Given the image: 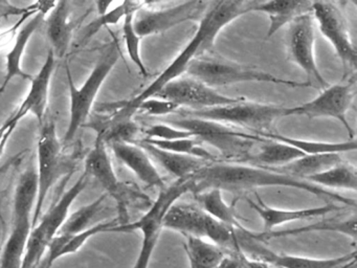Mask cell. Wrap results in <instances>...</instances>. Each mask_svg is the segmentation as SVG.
<instances>
[{"mask_svg": "<svg viewBox=\"0 0 357 268\" xmlns=\"http://www.w3.org/2000/svg\"><path fill=\"white\" fill-rule=\"evenodd\" d=\"M166 123L187 130L199 142L214 147L225 158L235 161H248L265 140L263 136L241 131L227 124L188 115L181 119H167Z\"/></svg>", "mask_w": 357, "mask_h": 268, "instance_id": "obj_3", "label": "cell"}, {"mask_svg": "<svg viewBox=\"0 0 357 268\" xmlns=\"http://www.w3.org/2000/svg\"><path fill=\"white\" fill-rule=\"evenodd\" d=\"M216 268H248L243 259V253L241 249L238 248L236 251V255H227L223 257L220 263Z\"/></svg>", "mask_w": 357, "mask_h": 268, "instance_id": "obj_40", "label": "cell"}, {"mask_svg": "<svg viewBox=\"0 0 357 268\" xmlns=\"http://www.w3.org/2000/svg\"><path fill=\"white\" fill-rule=\"evenodd\" d=\"M37 161V199L33 215L32 228L36 225L43 216L47 195L57 181L62 169L61 144L58 138L55 121L49 117L47 113L39 132Z\"/></svg>", "mask_w": 357, "mask_h": 268, "instance_id": "obj_11", "label": "cell"}, {"mask_svg": "<svg viewBox=\"0 0 357 268\" xmlns=\"http://www.w3.org/2000/svg\"><path fill=\"white\" fill-rule=\"evenodd\" d=\"M311 14L321 35L330 42L344 65V73L356 69V46L351 39L348 22L337 6L331 1L312 2Z\"/></svg>", "mask_w": 357, "mask_h": 268, "instance_id": "obj_13", "label": "cell"}, {"mask_svg": "<svg viewBox=\"0 0 357 268\" xmlns=\"http://www.w3.org/2000/svg\"><path fill=\"white\" fill-rule=\"evenodd\" d=\"M185 73L212 88L245 82L281 84L292 88L312 87L308 82L282 79L254 67L212 57H202L192 61Z\"/></svg>", "mask_w": 357, "mask_h": 268, "instance_id": "obj_6", "label": "cell"}, {"mask_svg": "<svg viewBox=\"0 0 357 268\" xmlns=\"http://www.w3.org/2000/svg\"><path fill=\"white\" fill-rule=\"evenodd\" d=\"M152 98H164L175 103L179 107H190L195 110L225 106L239 102L243 98H231L219 94L215 88L190 75H181L169 82Z\"/></svg>", "mask_w": 357, "mask_h": 268, "instance_id": "obj_18", "label": "cell"}, {"mask_svg": "<svg viewBox=\"0 0 357 268\" xmlns=\"http://www.w3.org/2000/svg\"><path fill=\"white\" fill-rule=\"evenodd\" d=\"M194 195L197 200L198 207L204 209L211 217L235 230L242 228L233 205L227 204L223 199L222 191L217 188H211Z\"/></svg>", "mask_w": 357, "mask_h": 268, "instance_id": "obj_28", "label": "cell"}, {"mask_svg": "<svg viewBox=\"0 0 357 268\" xmlns=\"http://www.w3.org/2000/svg\"><path fill=\"white\" fill-rule=\"evenodd\" d=\"M109 144L116 159L132 171L143 184L149 188H164V179L160 172L151 157L139 144L128 142H114Z\"/></svg>", "mask_w": 357, "mask_h": 268, "instance_id": "obj_20", "label": "cell"}, {"mask_svg": "<svg viewBox=\"0 0 357 268\" xmlns=\"http://www.w3.org/2000/svg\"><path fill=\"white\" fill-rule=\"evenodd\" d=\"M15 126L5 121L3 125L0 126V157L3 156L7 148L8 142L11 137L13 132L15 131Z\"/></svg>", "mask_w": 357, "mask_h": 268, "instance_id": "obj_41", "label": "cell"}, {"mask_svg": "<svg viewBox=\"0 0 357 268\" xmlns=\"http://www.w3.org/2000/svg\"><path fill=\"white\" fill-rule=\"evenodd\" d=\"M287 47L291 60L308 75L312 87L325 89L329 86L315 61L314 19L311 13L301 15L290 23Z\"/></svg>", "mask_w": 357, "mask_h": 268, "instance_id": "obj_17", "label": "cell"}, {"mask_svg": "<svg viewBox=\"0 0 357 268\" xmlns=\"http://www.w3.org/2000/svg\"><path fill=\"white\" fill-rule=\"evenodd\" d=\"M143 140L158 147V148L171 151V152L179 153V154L189 155V156L196 157V158L202 159V161H208V159L214 156L212 153L206 150L200 144L202 142H199L195 137L181 138V140H158L145 138Z\"/></svg>", "mask_w": 357, "mask_h": 268, "instance_id": "obj_35", "label": "cell"}, {"mask_svg": "<svg viewBox=\"0 0 357 268\" xmlns=\"http://www.w3.org/2000/svg\"><path fill=\"white\" fill-rule=\"evenodd\" d=\"M190 178L193 194L211 188H219L222 192L242 193L264 186H285L306 191L321 198L331 199V201H337L350 207H356L355 199L342 196L289 174L261 165L238 163H211L204 165Z\"/></svg>", "mask_w": 357, "mask_h": 268, "instance_id": "obj_2", "label": "cell"}, {"mask_svg": "<svg viewBox=\"0 0 357 268\" xmlns=\"http://www.w3.org/2000/svg\"><path fill=\"white\" fill-rule=\"evenodd\" d=\"M147 138L158 140H175L181 138L193 137L187 130L175 127L170 124H156L146 130Z\"/></svg>", "mask_w": 357, "mask_h": 268, "instance_id": "obj_38", "label": "cell"}, {"mask_svg": "<svg viewBox=\"0 0 357 268\" xmlns=\"http://www.w3.org/2000/svg\"><path fill=\"white\" fill-rule=\"evenodd\" d=\"M84 173L89 178L93 177L102 188L116 200L119 209V223L125 224L128 218V207L130 202L131 191L126 184L121 181L114 171L112 158L107 150V144L101 136L96 138L95 146L93 147L86 159H85Z\"/></svg>", "mask_w": 357, "mask_h": 268, "instance_id": "obj_16", "label": "cell"}, {"mask_svg": "<svg viewBox=\"0 0 357 268\" xmlns=\"http://www.w3.org/2000/svg\"><path fill=\"white\" fill-rule=\"evenodd\" d=\"M257 3L258 1L256 0L210 1L208 10L199 20L197 31L187 45L143 91L131 100L112 104L114 112L112 117H108V121H123L132 119L131 117L137 112V107L141 103L155 96L169 82L185 75L192 61L206 57L213 50L217 36L227 25L243 15L254 12Z\"/></svg>", "mask_w": 357, "mask_h": 268, "instance_id": "obj_1", "label": "cell"}, {"mask_svg": "<svg viewBox=\"0 0 357 268\" xmlns=\"http://www.w3.org/2000/svg\"><path fill=\"white\" fill-rule=\"evenodd\" d=\"M139 144L149 154L150 157L155 159L162 168L174 175L177 179L190 177L204 165V161L202 159L164 150L144 140H142L141 144Z\"/></svg>", "mask_w": 357, "mask_h": 268, "instance_id": "obj_26", "label": "cell"}, {"mask_svg": "<svg viewBox=\"0 0 357 268\" xmlns=\"http://www.w3.org/2000/svg\"><path fill=\"white\" fill-rule=\"evenodd\" d=\"M28 151H20L17 154L10 157L7 161L3 163V165H0V217L1 218H3V216H1V204H3V199L6 198L8 192L11 188L18 169L22 165Z\"/></svg>", "mask_w": 357, "mask_h": 268, "instance_id": "obj_37", "label": "cell"}, {"mask_svg": "<svg viewBox=\"0 0 357 268\" xmlns=\"http://www.w3.org/2000/svg\"><path fill=\"white\" fill-rule=\"evenodd\" d=\"M305 180L327 190L342 188L355 192L357 188V170L355 165L342 161L321 173L305 178Z\"/></svg>", "mask_w": 357, "mask_h": 268, "instance_id": "obj_31", "label": "cell"}, {"mask_svg": "<svg viewBox=\"0 0 357 268\" xmlns=\"http://www.w3.org/2000/svg\"><path fill=\"white\" fill-rule=\"evenodd\" d=\"M164 228L181 232L185 237L206 239L222 248L238 249L235 228L214 219L195 205L173 204L165 215Z\"/></svg>", "mask_w": 357, "mask_h": 268, "instance_id": "obj_9", "label": "cell"}, {"mask_svg": "<svg viewBox=\"0 0 357 268\" xmlns=\"http://www.w3.org/2000/svg\"><path fill=\"white\" fill-rule=\"evenodd\" d=\"M106 196H107L106 194L102 195L97 200L80 207L75 213H73L72 215L68 216L58 234L73 236V234H79V232L91 228L89 226L91 225V222L93 221V218L96 217V215L101 209Z\"/></svg>", "mask_w": 357, "mask_h": 268, "instance_id": "obj_33", "label": "cell"}, {"mask_svg": "<svg viewBox=\"0 0 357 268\" xmlns=\"http://www.w3.org/2000/svg\"><path fill=\"white\" fill-rule=\"evenodd\" d=\"M190 268H216L225 253L222 247L206 239L185 237L183 245Z\"/></svg>", "mask_w": 357, "mask_h": 268, "instance_id": "obj_29", "label": "cell"}, {"mask_svg": "<svg viewBox=\"0 0 357 268\" xmlns=\"http://www.w3.org/2000/svg\"><path fill=\"white\" fill-rule=\"evenodd\" d=\"M185 115L211 119L227 125L231 124L234 126H240L264 134L278 119L287 117V107L252 102L242 98L234 104L189 111Z\"/></svg>", "mask_w": 357, "mask_h": 268, "instance_id": "obj_10", "label": "cell"}, {"mask_svg": "<svg viewBox=\"0 0 357 268\" xmlns=\"http://www.w3.org/2000/svg\"><path fill=\"white\" fill-rule=\"evenodd\" d=\"M181 107L171 100L160 98H150L139 105L137 110L143 111L151 117H164L176 112Z\"/></svg>", "mask_w": 357, "mask_h": 268, "instance_id": "obj_39", "label": "cell"}, {"mask_svg": "<svg viewBox=\"0 0 357 268\" xmlns=\"http://www.w3.org/2000/svg\"><path fill=\"white\" fill-rule=\"evenodd\" d=\"M191 192V178L176 179L170 186L160 188L158 198L150 209L132 223L118 224L109 232H142V246L132 268H148L158 244L160 232L164 230V218L168 209L185 193Z\"/></svg>", "mask_w": 357, "mask_h": 268, "instance_id": "obj_5", "label": "cell"}, {"mask_svg": "<svg viewBox=\"0 0 357 268\" xmlns=\"http://www.w3.org/2000/svg\"><path fill=\"white\" fill-rule=\"evenodd\" d=\"M36 199L37 174L31 167L20 175L16 186L11 232L1 249L0 268H22Z\"/></svg>", "mask_w": 357, "mask_h": 268, "instance_id": "obj_4", "label": "cell"}, {"mask_svg": "<svg viewBox=\"0 0 357 268\" xmlns=\"http://www.w3.org/2000/svg\"><path fill=\"white\" fill-rule=\"evenodd\" d=\"M141 8V6H139ZM139 8H133L127 13L124 17V23H123V35H124L125 45H126L127 52H128L129 58L132 61L133 64L139 68V73L143 77H147V67L144 64L143 59L141 56V39L142 38L137 35L133 27V17L135 13Z\"/></svg>", "mask_w": 357, "mask_h": 268, "instance_id": "obj_36", "label": "cell"}, {"mask_svg": "<svg viewBox=\"0 0 357 268\" xmlns=\"http://www.w3.org/2000/svg\"><path fill=\"white\" fill-rule=\"evenodd\" d=\"M303 156L304 153L289 144L265 138L248 161L261 167L278 169Z\"/></svg>", "mask_w": 357, "mask_h": 268, "instance_id": "obj_27", "label": "cell"}, {"mask_svg": "<svg viewBox=\"0 0 357 268\" xmlns=\"http://www.w3.org/2000/svg\"><path fill=\"white\" fill-rule=\"evenodd\" d=\"M55 4L56 2H47L45 8H41L39 12L31 17L30 20L26 24H24L20 33L16 36L13 46L6 57V77L3 86L0 87L3 91L9 85L10 82L13 81L15 77H22V79L29 80V81L33 79L32 75L26 73L22 67L24 50H26L31 38L34 35L35 31L39 29V27L45 22V16L55 6Z\"/></svg>", "mask_w": 357, "mask_h": 268, "instance_id": "obj_21", "label": "cell"}, {"mask_svg": "<svg viewBox=\"0 0 357 268\" xmlns=\"http://www.w3.org/2000/svg\"><path fill=\"white\" fill-rule=\"evenodd\" d=\"M98 12L99 15H104L108 12V8L112 4V1H97Z\"/></svg>", "mask_w": 357, "mask_h": 268, "instance_id": "obj_43", "label": "cell"}, {"mask_svg": "<svg viewBox=\"0 0 357 268\" xmlns=\"http://www.w3.org/2000/svg\"><path fill=\"white\" fill-rule=\"evenodd\" d=\"M261 136L289 144V146L294 147V148L298 149V151L304 153L305 155L327 154V153L342 154V153L355 151L357 148V144L354 140H349L348 142H327L289 137V136L278 133H264L261 134Z\"/></svg>", "mask_w": 357, "mask_h": 268, "instance_id": "obj_32", "label": "cell"}, {"mask_svg": "<svg viewBox=\"0 0 357 268\" xmlns=\"http://www.w3.org/2000/svg\"><path fill=\"white\" fill-rule=\"evenodd\" d=\"M45 23L52 52L55 58H63L68 52L74 29V23L70 21V2H56Z\"/></svg>", "mask_w": 357, "mask_h": 268, "instance_id": "obj_23", "label": "cell"}, {"mask_svg": "<svg viewBox=\"0 0 357 268\" xmlns=\"http://www.w3.org/2000/svg\"><path fill=\"white\" fill-rule=\"evenodd\" d=\"M312 1L302 0H273L258 1L254 12L264 13L269 17L267 38L275 35L284 25L290 24L301 15L311 13Z\"/></svg>", "mask_w": 357, "mask_h": 268, "instance_id": "obj_24", "label": "cell"}, {"mask_svg": "<svg viewBox=\"0 0 357 268\" xmlns=\"http://www.w3.org/2000/svg\"><path fill=\"white\" fill-rule=\"evenodd\" d=\"M342 161V156L338 153L305 155L288 165L275 170L305 180V178L321 173Z\"/></svg>", "mask_w": 357, "mask_h": 268, "instance_id": "obj_30", "label": "cell"}, {"mask_svg": "<svg viewBox=\"0 0 357 268\" xmlns=\"http://www.w3.org/2000/svg\"><path fill=\"white\" fill-rule=\"evenodd\" d=\"M313 232H340L344 236L356 240V215L351 216L344 220H324L310 225L301 226V228H287L283 230H271L267 232H254L248 230V234L259 241L269 240V239L282 238V237L298 236Z\"/></svg>", "mask_w": 357, "mask_h": 268, "instance_id": "obj_25", "label": "cell"}, {"mask_svg": "<svg viewBox=\"0 0 357 268\" xmlns=\"http://www.w3.org/2000/svg\"><path fill=\"white\" fill-rule=\"evenodd\" d=\"M119 58H120V52H119L118 45L116 43L108 45L100 57L95 68L80 88L75 85L72 71L66 63V77H68L70 96V119L64 135V142H68L74 140L78 130L86 123L95 104L96 98L104 82L107 79L108 75L116 66Z\"/></svg>", "mask_w": 357, "mask_h": 268, "instance_id": "obj_7", "label": "cell"}, {"mask_svg": "<svg viewBox=\"0 0 357 268\" xmlns=\"http://www.w3.org/2000/svg\"><path fill=\"white\" fill-rule=\"evenodd\" d=\"M142 6H143V3H141V2L124 1L116 6V8H112V10H108L106 14L99 15L97 19L91 21L83 29L81 44L85 43V41H89L96 34L99 33L103 27H108V25L118 24L122 19H124L129 10L139 8Z\"/></svg>", "mask_w": 357, "mask_h": 268, "instance_id": "obj_34", "label": "cell"}, {"mask_svg": "<svg viewBox=\"0 0 357 268\" xmlns=\"http://www.w3.org/2000/svg\"><path fill=\"white\" fill-rule=\"evenodd\" d=\"M56 58L52 50H50L45 62L43 63L36 77L31 80V87L28 96L24 102L12 112L8 117L7 121L17 127L20 121L29 113H32L39 126L43 125L47 110V100H49V90L51 85L52 77L55 69Z\"/></svg>", "mask_w": 357, "mask_h": 268, "instance_id": "obj_19", "label": "cell"}, {"mask_svg": "<svg viewBox=\"0 0 357 268\" xmlns=\"http://www.w3.org/2000/svg\"><path fill=\"white\" fill-rule=\"evenodd\" d=\"M237 243L242 253L252 259L262 260L282 268H344L355 263L356 253H348L332 259H314L302 255H286L275 253L248 234V230L242 226L236 230Z\"/></svg>", "mask_w": 357, "mask_h": 268, "instance_id": "obj_15", "label": "cell"}, {"mask_svg": "<svg viewBox=\"0 0 357 268\" xmlns=\"http://www.w3.org/2000/svg\"><path fill=\"white\" fill-rule=\"evenodd\" d=\"M257 200L248 198V203L259 216L263 222V232H271L273 228L288 222L300 221V220L310 219V218L321 217L331 211L342 209V207L334 203H327L321 207H310V209H283L269 207L263 202L262 199L256 195Z\"/></svg>", "mask_w": 357, "mask_h": 268, "instance_id": "obj_22", "label": "cell"}, {"mask_svg": "<svg viewBox=\"0 0 357 268\" xmlns=\"http://www.w3.org/2000/svg\"><path fill=\"white\" fill-rule=\"evenodd\" d=\"M355 75L346 83L334 84L321 90V94L310 102L300 106L287 108L288 115H305L313 117H333L344 125L349 134V140H354V130L347 119V112L350 110L355 98Z\"/></svg>", "mask_w": 357, "mask_h": 268, "instance_id": "obj_12", "label": "cell"}, {"mask_svg": "<svg viewBox=\"0 0 357 268\" xmlns=\"http://www.w3.org/2000/svg\"><path fill=\"white\" fill-rule=\"evenodd\" d=\"M244 262L248 268H282L279 266L273 265V264L268 263V262L262 261V260L252 259L243 253Z\"/></svg>", "mask_w": 357, "mask_h": 268, "instance_id": "obj_42", "label": "cell"}, {"mask_svg": "<svg viewBox=\"0 0 357 268\" xmlns=\"http://www.w3.org/2000/svg\"><path fill=\"white\" fill-rule=\"evenodd\" d=\"M89 177L83 173L78 180L68 188L61 198L43 216L32 228L22 268H37L47 253V247L59 232L68 217V211L74 201L86 188Z\"/></svg>", "mask_w": 357, "mask_h": 268, "instance_id": "obj_8", "label": "cell"}, {"mask_svg": "<svg viewBox=\"0 0 357 268\" xmlns=\"http://www.w3.org/2000/svg\"><path fill=\"white\" fill-rule=\"evenodd\" d=\"M3 94V90L0 88V94Z\"/></svg>", "mask_w": 357, "mask_h": 268, "instance_id": "obj_44", "label": "cell"}, {"mask_svg": "<svg viewBox=\"0 0 357 268\" xmlns=\"http://www.w3.org/2000/svg\"><path fill=\"white\" fill-rule=\"evenodd\" d=\"M210 1L177 2L165 8H147L143 6L135 13L133 27L139 37L162 34L188 21H199Z\"/></svg>", "mask_w": 357, "mask_h": 268, "instance_id": "obj_14", "label": "cell"}]
</instances>
